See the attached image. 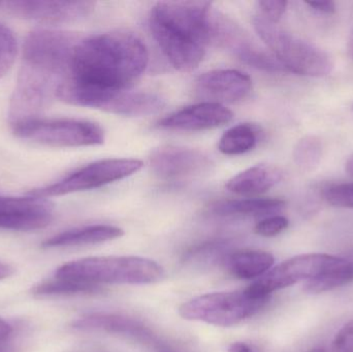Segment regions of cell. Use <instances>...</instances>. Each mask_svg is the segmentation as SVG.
Masks as SVG:
<instances>
[{"label":"cell","mask_w":353,"mask_h":352,"mask_svg":"<svg viewBox=\"0 0 353 352\" xmlns=\"http://www.w3.org/2000/svg\"><path fill=\"white\" fill-rule=\"evenodd\" d=\"M81 37L55 29H37L23 43L22 64L10 99V123L39 117L56 99Z\"/></svg>","instance_id":"6da1fadb"},{"label":"cell","mask_w":353,"mask_h":352,"mask_svg":"<svg viewBox=\"0 0 353 352\" xmlns=\"http://www.w3.org/2000/svg\"><path fill=\"white\" fill-rule=\"evenodd\" d=\"M148 63V49L134 33L120 30L81 37L61 84L130 89Z\"/></svg>","instance_id":"7a4b0ae2"},{"label":"cell","mask_w":353,"mask_h":352,"mask_svg":"<svg viewBox=\"0 0 353 352\" xmlns=\"http://www.w3.org/2000/svg\"><path fill=\"white\" fill-rule=\"evenodd\" d=\"M211 6L209 1H161L151 10V33L176 70L192 72L205 58L212 39Z\"/></svg>","instance_id":"3957f363"},{"label":"cell","mask_w":353,"mask_h":352,"mask_svg":"<svg viewBox=\"0 0 353 352\" xmlns=\"http://www.w3.org/2000/svg\"><path fill=\"white\" fill-rule=\"evenodd\" d=\"M165 277L161 265L140 256H93L66 262L55 278L83 284H153Z\"/></svg>","instance_id":"277c9868"},{"label":"cell","mask_w":353,"mask_h":352,"mask_svg":"<svg viewBox=\"0 0 353 352\" xmlns=\"http://www.w3.org/2000/svg\"><path fill=\"white\" fill-rule=\"evenodd\" d=\"M252 23L257 34L286 72L317 78L333 72V59L321 48L290 34L261 14L254 16Z\"/></svg>","instance_id":"5b68a950"},{"label":"cell","mask_w":353,"mask_h":352,"mask_svg":"<svg viewBox=\"0 0 353 352\" xmlns=\"http://www.w3.org/2000/svg\"><path fill=\"white\" fill-rule=\"evenodd\" d=\"M17 138L56 148L97 146L105 142V132L88 120L32 118L12 124Z\"/></svg>","instance_id":"8992f818"},{"label":"cell","mask_w":353,"mask_h":352,"mask_svg":"<svg viewBox=\"0 0 353 352\" xmlns=\"http://www.w3.org/2000/svg\"><path fill=\"white\" fill-rule=\"evenodd\" d=\"M269 299H254L246 291L205 293L179 308L181 318L190 322L230 328L261 311Z\"/></svg>","instance_id":"52a82bcc"},{"label":"cell","mask_w":353,"mask_h":352,"mask_svg":"<svg viewBox=\"0 0 353 352\" xmlns=\"http://www.w3.org/2000/svg\"><path fill=\"white\" fill-rule=\"evenodd\" d=\"M142 167L143 161L139 159H101L72 172L55 183L34 188L27 192V196L49 198L97 189L108 184L125 179L140 171Z\"/></svg>","instance_id":"ba28073f"},{"label":"cell","mask_w":353,"mask_h":352,"mask_svg":"<svg viewBox=\"0 0 353 352\" xmlns=\"http://www.w3.org/2000/svg\"><path fill=\"white\" fill-rule=\"evenodd\" d=\"M342 260L338 256L321 253L294 256L268 271L245 291L254 299H269L274 291L316 278L337 266Z\"/></svg>","instance_id":"9c48e42d"},{"label":"cell","mask_w":353,"mask_h":352,"mask_svg":"<svg viewBox=\"0 0 353 352\" xmlns=\"http://www.w3.org/2000/svg\"><path fill=\"white\" fill-rule=\"evenodd\" d=\"M97 3L65 0H6L0 1V10L21 20L45 25L79 22L90 16Z\"/></svg>","instance_id":"30bf717a"},{"label":"cell","mask_w":353,"mask_h":352,"mask_svg":"<svg viewBox=\"0 0 353 352\" xmlns=\"http://www.w3.org/2000/svg\"><path fill=\"white\" fill-rule=\"evenodd\" d=\"M212 39L251 68L269 72H286L272 54L253 43L234 21L212 14Z\"/></svg>","instance_id":"8fae6325"},{"label":"cell","mask_w":353,"mask_h":352,"mask_svg":"<svg viewBox=\"0 0 353 352\" xmlns=\"http://www.w3.org/2000/svg\"><path fill=\"white\" fill-rule=\"evenodd\" d=\"M151 171L165 181H183L209 171L212 161L203 151L180 146H163L149 156Z\"/></svg>","instance_id":"7c38bea8"},{"label":"cell","mask_w":353,"mask_h":352,"mask_svg":"<svg viewBox=\"0 0 353 352\" xmlns=\"http://www.w3.org/2000/svg\"><path fill=\"white\" fill-rule=\"evenodd\" d=\"M53 214V205L46 198L0 196V229L37 231L48 227Z\"/></svg>","instance_id":"4fadbf2b"},{"label":"cell","mask_w":353,"mask_h":352,"mask_svg":"<svg viewBox=\"0 0 353 352\" xmlns=\"http://www.w3.org/2000/svg\"><path fill=\"white\" fill-rule=\"evenodd\" d=\"M250 76L240 70H216L205 72L195 82V94L203 103H232L250 93Z\"/></svg>","instance_id":"5bb4252c"},{"label":"cell","mask_w":353,"mask_h":352,"mask_svg":"<svg viewBox=\"0 0 353 352\" xmlns=\"http://www.w3.org/2000/svg\"><path fill=\"white\" fill-rule=\"evenodd\" d=\"M232 118V112L223 105L201 103L163 118L159 122V127L179 132H201L225 125Z\"/></svg>","instance_id":"9a60e30c"},{"label":"cell","mask_w":353,"mask_h":352,"mask_svg":"<svg viewBox=\"0 0 353 352\" xmlns=\"http://www.w3.org/2000/svg\"><path fill=\"white\" fill-rule=\"evenodd\" d=\"M77 330L101 331L140 341L145 344L159 345V339L142 322L120 314L91 313L79 318L72 324Z\"/></svg>","instance_id":"2e32d148"},{"label":"cell","mask_w":353,"mask_h":352,"mask_svg":"<svg viewBox=\"0 0 353 352\" xmlns=\"http://www.w3.org/2000/svg\"><path fill=\"white\" fill-rule=\"evenodd\" d=\"M282 177L281 169L275 165H254L232 177L226 188L240 196H257L269 191L281 181Z\"/></svg>","instance_id":"e0dca14e"},{"label":"cell","mask_w":353,"mask_h":352,"mask_svg":"<svg viewBox=\"0 0 353 352\" xmlns=\"http://www.w3.org/2000/svg\"><path fill=\"white\" fill-rule=\"evenodd\" d=\"M124 235L123 229L113 225H89L80 229H70L46 240L43 248L74 247L92 245L118 239Z\"/></svg>","instance_id":"ac0fdd59"},{"label":"cell","mask_w":353,"mask_h":352,"mask_svg":"<svg viewBox=\"0 0 353 352\" xmlns=\"http://www.w3.org/2000/svg\"><path fill=\"white\" fill-rule=\"evenodd\" d=\"M275 258L269 252L261 250H240L230 252L224 260L226 270L238 279L250 280L271 270Z\"/></svg>","instance_id":"d6986e66"},{"label":"cell","mask_w":353,"mask_h":352,"mask_svg":"<svg viewBox=\"0 0 353 352\" xmlns=\"http://www.w3.org/2000/svg\"><path fill=\"white\" fill-rule=\"evenodd\" d=\"M285 202L280 198H241V200H221L210 208V212L216 216H265L282 210Z\"/></svg>","instance_id":"ffe728a7"},{"label":"cell","mask_w":353,"mask_h":352,"mask_svg":"<svg viewBox=\"0 0 353 352\" xmlns=\"http://www.w3.org/2000/svg\"><path fill=\"white\" fill-rule=\"evenodd\" d=\"M259 136L261 130L254 124H239L224 132L218 149L225 155L244 154L256 147Z\"/></svg>","instance_id":"44dd1931"},{"label":"cell","mask_w":353,"mask_h":352,"mask_svg":"<svg viewBox=\"0 0 353 352\" xmlns=\"http://www.w3.org/2000/svg\"><path fill=\"white\" fill-rule=\"evenodd\" d=\"M353 282V260H342L340 264L330 269L327 272L319 275L316 278L311 279L305 283L304 291L306 293H323L334 291L344 285Z\"/></svg>","instance_id":"7402d4cb"},{"label":"cell","mask_w":353,"mask_h":352,"mask_svg":"<svg viewBox=\"0 0 353 352\" xmlns=\"http://www.w3.org/2000/svg\"><path fill=\"white\" fill-rule=\"evenodd\" d=\"M99 291H101V287H97V285L83 284V283L72 282V281L58 278L41 283L32 289L33 295L39 297L97 293Z\"/></svg>","instance_id":"603a6c76"},{"label":"cell","mask_w":353,"mask_h":352,"mask_svg":"<svg viewBox=\"0 0 353 352\" xmlns=\"http://www.w3.org/2000/svg\"><path fill=\"white\" fill-rule=\"evenodd\" d=\"M228 252V244L226 242L215 241L197 246L187 253L186 262L194 266H212L222 262L223 264Z\"/></svg>","instance_id":"cb8c5ba5"},{"label":"cell","mask_w":353,"mask_h":352,"mask_svg":"<svg viewBox=\"0 0 353 352\" xmlns=\"http://www.w3.org/2000/svg\"><path fill=\"white\" fill-rule=\"evenodd\" d=\"M323 153L321 140L316 136H306L299 141L294 147V159L296 165L310 172L319 165Z\"/></svg>","instance_id":"d4e9b609"},{"label":"cell","mask_w":353,"mask_h":352,"mask_svg":"<svg viewBox=\"0 0 353 352\" xmlns=\"http://www.w3.org/2000/svg\"><path fill=\"white\" fill-rule=\"evenodd\" d=\"M18 53L14 33L0 24V79L10 70Z\"/></svg>","instance_id":"484cf974"},{"label":"cell","mask_w":353,"mask_h":352,"mask_svg":"<svg viewBox=\"0 0 353 352\" xmlns=\"http://www.w3.org/2000/svg\"><path fill=\"white\" fill-rule=\"evenodd\" d=\"M323 198L331 206L353 209V182L330 186L323 191Z\"/></svg>","instance_id":"4316f807"},{"label":"cell","mask_w":353,"mask_h":352,"mask_svg":"<svg viewBox=\"0 0 353 352\" xmlns=\"http://www.w3.org/2000/svg\"><path fill=\"white\" fill-rule=\"evenodd\" d=\"M290 225L286 217L274 215L263 219L255 225V233L261 237L271 238L283 233Z\"/></svg>","instance_id":"83f0119b"},{"label":"cell","mask_w":353,"mask_h":352,"mask_svg":"<svg viewBox=\"0 0 353 352\" xmlns=\"http://www.w3.org/2000/svg\"><path fill=\"white\" fill-rule=\"evenodd\" d=\"M288 4L285 0H261L257 2L261 16L273 23H277L283 17Z\"/></svg>","instance_id":"f1b7e54d"},{"label":"cell","mask_w":353,"mask_h":352,"mask_svg":"<svg viewBox=\"0 0 353 352\" xmlns=\"http://www.w3.org/2000/svg\"><path fill=\"white\" fill-rule=\"evenodd\" d=\"M333 347L334 352H353V320L337 333Z\"/></svg>","instance_id":"f546056e"},{"label":"cell","mask_w":353,"mask_h":352,"mask_svg":"<svg viewBox=\"0 0 353 352\" xmlns=\"http://www.w3.org/2000/svg\"><path fill=\"white\" fill-rule=\"evenodd\" d=\"M12 327L0 318V352H12Z\"/></svg>","instance_id":"4dcf8cb0"},{"label":"cell","mask_w":353,"mask_h":352,"mask_svg":"<svg viewBox=\"0 0 353 352\" xmlns=\"http://www.w3.org/2000/svg\"><path fill=\"white\" fill-rule=\"evenodd\" d=\"M311 8L317 10V12H323V14H332L336 12L335 2L331 0H325V1H306Z\"/></svg>","instance_id":"1f68e13d"},{"label":"cell","mask_w":353,"mask_h":352,"mask_svg":"<svg viewBox=\"0 0 353 352\" xmlns=\"http://www.w3.org/2000/svg\"><path fill=\"white\" fill-rule=\"evenodd\" d=\"M228 352H257L246 343L234 342L228 346Z\"/></svg>","instance_id":"d6a6232c"},{"label":"cell","mask_w":353,"mask_h":352,"mask_svg":"<svg viewBox=\"0 0 353 352\" xmlns=\"http://www.w3.org/2000/svg\"><path fill=\"white\" fill-rule=\"evenodd\" d=\"M14 274V268L10 265L0 262V280L8 278Z\"/></svg>","instance_id":"836d02e7"},{"label":"cell","mask_w":353,"mask_h":352,"mask_svg":"<svg viewBox=\"0 0 353 352\" xmlns=\"http://www.w3.org/2000/svg\"><path fill=\"white\" fill-rule=\"evenodd\" d=\"M345 169L353 177V154L348 158L347 163L345 165Z\"/></svg>","instance_id":"e575fe53"},{"label":"cell","mask_w":353,"mask_h":352,"mask_svg":"<svg viewBox=\"0 0 353 352\" xmlns=\"http://www.w3.org/2000/svg\"><path fill=\"white\" fill-rule=\"evenodd\" d=\"M348 52L353 58V29L352 33H350V39H348Z\"/></svg>","instance_id":"d590c367"},{"label":"cell","mask_w":353,"mask_h":352,"mask_svg":"<svg viewBox=\"0 0 353 352\" xmlns=\"http://www.w3.org/2000/svg\"><path fill=\"white\" fill-rule=\"evenodd\" d=\"M308 352H325V349H311V351H309Z\"/></svg>","instance_id":"8d00e7d4"},{"label":"cell","mask_w":353,"mask_h":352,"mask_svg":"<svg viewBox=\"0 0 353 352\" xmlns=\"http://www.w3.org/2000/svg\"><path fill=\"white\" fill-rule=\"evenodd\" d=\"M163 352H173V351H163Z\"/></svg>","instance_id":"74e56055"}]
</instances>
